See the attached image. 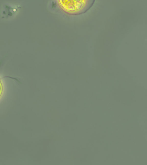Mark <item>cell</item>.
Returning <instances> with one entry per match:
<instances>
[{"label": "cell", "instance_id": "7a4b0ae2", "mask_svg": "<svg viewBox=\"0 0 147 165\" xmlns=\"http://www.w3.org/2000/svg\"><path fill=\"white\" fill-rule=\"evenodd\" d=\"M3 85L2 82L0 79V98L3 94Z\"/></svg>", "mask_w": 147, "mask_h": 165}, {"label": "cell", "instance_id": "6da1fadb", "mask_svg": "<svg viewBox=\"0 0 147 165\" xmlns=\"http://www.w3.org/2000/svg\"><path fill=\"white\" fill-rule=\"evenodd\" d=\"M94 0L59 1L61 7L69 12H83L88 9L93 5Z\"/></svg>", "mask_w": 147, "mask_h": 165}]
</instances>
